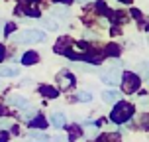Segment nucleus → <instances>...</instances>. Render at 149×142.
<instances>
[{
    "instance_id": "a211bd4d",
    "label": "nucleus",
    "mask_w": 149,
    "mask_h": 142,
    "mask_svg": "<svg viewBox=\"0 0 149 142\" xmlns=\"http://www.w3.org/2000/svg\"><path fill=\"white\" fill-rule=\"evenodd\" d=\"M82 132H81V128L77 126V124H73V126L69 128V140H74V138H79Z\"/></svg>"
},
{
    "instance_id": "dca6fc26",
    "label": "nucleus",
    "mask_w": 149,
    "mask_h": 142,
    "mask_svg": "<svg viewBox=\"0 0 149 142\" xmlns=\"http://www.w3.org/2000/svg\"><path fill=\"white\" fill-rule=\"evenodd\" d=\"M30 126H37V128H45V119H43V117H41V114H39V112H37L36 117H33V119L30 120Z\"/></svg>"
},
{
    "instance_id": "aec40b11",
    "label": "nucleus",
    "mask_w": 149,
    "mask_h": 142,
    "mask_svg": "<svg viewBox=\"0 0 149 142\" xmlns=\"http://www.w3.org/2000/svg\"><path fill=\"white\" fill-rule=\"evenodd\" d=\"M139 73H141L143 79H147V77H149V69H147V65H145V63H139Z\"/></svg>"
},
{
    "instance_id": "f8f14e48",
    "label": "nucleus",
    "mask_w": 149,
    "mask_h": 142,
    "mask_svg": "<svg viewBox=\"0 0 149 142\" xmlns=\"http://www.w3.org/2000/svg\"><path fill=\"white\" fill-rule=\"evenodd\" d=\"M51 14L57 16V18H61V20H67V18H69V10L65 6H53Z\"/></svg>"
},
{
    "instance_id": "412c9836",
    "label": "nucleus",
    "mask_w": 149,
    "mask_h": 142,
    "mask_svg": "<svg viewBox=\"0 0 149 142\" xmlns=\"http://www.w3.org/2000/svg\"><path fill=\"white\" fill-rule=\"evenodd\" d=\"M16 30V26L14 24H6V26H4V36H12V32Z\"/></svg>"
},
{
    "instance_id": "f03ea898",
    "label": "nucleus",
    "mask_w": 149,
    "mask_h": 142,
    "mask_svg": "<svg viewBox=\"0 0 149 142\" xmlns=\"http://www.w3.org/2000/svg\"><path fill=\"white\" fill-rule=\"evenodd\" d=\"M134 114V107L130 103H124V101H118L114 103V109L110 112V120L116 122V124H122V122H127Z\"/></svg>"
},
{
    "instance_id": "7ed1b4c3",
    "label": "nucleus",
    "mask_w": 149,
    "mask_h": 142,
    "mask_svg": "<svg viewBox=\"0 0 149 142\" xmlns=\"http://www.w3.org/2000/svg\"><path fill=\"white\" fill-rule=\"evenodd\" d=\"M100 77H102V81H104L106 85H118V83L122 81V71H120V61H114L110 69H104V71L100 73Z\"/></svg>"
},
{
    "instance_id": "4be33fe9",
    "label": "nucleus",
    "mask_w": 149,
    "mask_h": 142,
    "mask_svg": "<svg viewBox=\"0 0 149 142\" xmlns=\"http://www.w3.org/2000/svg\"><path fill=\"white\" fill-rule=\"evenodd\" d=\"M10 126H12L10 120H0V128H2V130H6V128H10Z\"/></svg>"
},
{
    "instance_id": "4468645a",
    "label": "nucleus",
    "mask_w": 149,
    "mask_h": 142,
    "mask_svg": "<svg viewBox=\"0 0 149 142\" xmlns=\"http://www.w3.org/2000/svg\"><path fill=\"white\" fill-rule=\"evenodd\" d=\"M98 142H122V138L116 132H106V134H102L98 138Z\"/></svg>"
},
{
    "instance_id": "b1692460",
    "label": "nucleus",
    "mask_w": 149,
    "mask_h": 142,
    "mask_svg": "<svg viewBox=\"0 0 149 142\" xmlns=\"http://www.w3.org/2000/svg\"><path fill=\"white\" fill-rule=\"evenodd\" d=\"M4 26H6V22H4V20H2V18H0V36H2V34H4Z\"/></svg>"
},
{
    "instance_id": "1a4fd4ad",
    "label": "nucleus",
    "mask_w": 149,
    "mask_h": 142,
    "mask_svg": "<svg viewBox=\"0 0 149 142\" xmlns=\"http://www.w3.org/2000/svg\"><path fill=\"white\" fill-rule=\"evenodd\" d=\"M20 73V69L14 65H0V77H16Z\"/></svg>"
},
{
    "instance_id": "6e6552de",
    "label": "nucleus",
    "mask_w": 149,
    "mask_h": 142,
    "mask_svg": "<svg viewBox=\"0 0 149 142\" xmlns=\"http://www.w3.org/2000/svg\"><path fill=\"white\" fill-rule=\"evenodd\" d=\"M120 97H122V95H120L118 91H114V89L104 91V93H102V101H104V103H110V105L118 103V101H120Z\"/></svg>"
},
{
    "instance_id": "423d86ee",
    "label": "nucleus",
    "mask_w": 149,
    "mask_h": 142,
    "mask_svg": "<svg viewBox=\"0 0 149 142\" xmlns=\"http://www.w3.org/2000/svg\"><path fill=\"white\" fill-rule=\"evenodd\" d=\"M6 103L10 107H16V109H26V107H30L28 99H26V97H20V95H12V97H8Z\"/></svg>"
},
{
    "instance_id": "5701e85b",
    "label": "nucleus",
    "mask_w": 149,
    "mask_h": 142,
    "mask_svg": "<svg viewBox=\"0 0 149 142\" xmlns=\"http://www.w3.org/2000/svg\"><path fill=\"white\" fill-rule=\"evenodd\" d=\"M53 142H67V138H65V136H55Z\"/></svg>"
},
{
    "instance_id": "ddd939ff",
    "label": "nucleus",
    "mask_w": 149,
    "mask_h": 142,
    "mask_svg": "<svg viewBox=\"0 0 149 142\" xmlns=\"http://www.w3.org/2000/svg\"><path fill=\"white\" fill-rule=\"evenodd\" d=\"M39 93L45 95V97H49V99L57 97V89H55V87H49V85H41V87H39Z\"/></svg>"
},
{
    "instance_id": "20e7f679",
    "label": "nucleus",
    "mask_w": 149,
    "mask_h": 142,
    "mask_svg": "<svg viewBox=\"0 0 149 142\" xmlns=\"http://www.w3.org/2000/svg\"><path fill=\"white\" fill-rule=\"evenodd\" d=\"M122 87H124V91H126V93H135V91L139 89V83H141V77H139V75L137 73H132V71H130V73H124L122 75Z\"/></svg>"
},
{
    "instance_id": "bb28decb",
    "label": "nucleus",
    "mask_w": 149,
    "mask_h": 142,
    "mask_svg": "<svg viewBox=\"0 0 149 142\" xmlns=\"http://www.w3.org/2000/svg\"><path fill=\"white\" fill-rule=\"evenodd\" d=\"M120 2H124V4H130V2H132V0H120Z\"/></svg>"
},
{
    "instance_id": "f257e3e1",
    "label": "nucleus",
    "mask_w": 149,
    "mask_h": 142,
    "mask_svg": "<svg viewBox=\"0 0 149 142\" xmlns=\"http://www.w3.org/2000/svg\"><path fill=\"white\" fill-rule=\"evenodd\" d=\"M45 40V32L37 30V28H30V30H22L12 34V42L14 44H39Z\"/></svg>"
},
{
    "instance_id": "f3484780",
    "label": "nucleus",
    "mask_w": 149,
    "mask_h": 142,
    "mask_svg": "<svg viewBox=\"0 0 149 142\" xmlns=\"http://www.w3.org/2000/svg\"><path fill=\"white\" fill-rule=\"evenodd\" d=\"M77 101H81V103H90V101H92V95H90L88 91H79V93H77Z\"/></svg>"
},
{
    "instance_id": "2f4dec72",
    "label": "nucleus",
    "mask_w": 149,
    "mask_h": 142,
    "mask_svg": "<svg viewBox=\"0 0 149 142\" xmlns=\"http://www.w3.org/2000/svg\"><path fill=\"white\" fill-rule=\"evenodd\" d=\"M147 30H149V26H147Z\"/></svg>"
},
{
    "instance_id": "a878e982",
    "label": "nucleus",
    "mask_w": 149,
    "mask_h": 142,
    "mask_svg": "<svg viewBox=\"0 0 149 142\" xmlns=\"http://www.w3.org/2000/svg\"><path fill=\"white\" fill-rule=\"evenodd\" d=\"M143 124H149V114H145V117H143Z\"/></svg>"
},
{
    "instance_id": "9b49d317",
    "label": "nucleus",
    "mask_w": 149,
    "mask_h": 142,
    "mask_svg": "<svg viewBox=\"0 0 149 142\" xmlns=\"http://www.w3.org/2000/svg\"><path fill=\"white\" fill-rule=\"evenodd\" d=\"M41 26H43L45 30H49V32H57L59 30V24L55 22L53 18H43V20H41Z\"/></svg>"
},
{
    "instance_id": "c85d7f7f",
    "label": "nucleus",
    "mask_w": 149,
    "mask_h": 142,
    "mask_svg": "<svg viewBox=\"0 0 149 142\" xmlns=\"http://www.w3.org/2000/svg\"><path fill=\"white\" fill-rule=\"evenodd\" d=\"M2 112H4V107H2V105H0V114H2Z\"/></svg>"
},
{
    "instance_id": "cd10ccee",
    "label": "nucleus",
    "mask_w": 149,
    "mask_h": 142,
    "mask_svg": "<svg viewBox=\"0 0 149 142\" xmlns=\"http://www.w3.org/2000/svg\"><path fill=\"white\" fill-rule=\"evenodd\" d=\"M59 2H63V4H69V2H71V0H59Z\"/></svg>"
},
{
    "instance_id": "6ab92c4d",
    "label": "nucleus",
    "mask_w": 149,
    "mask_h": 142,
    "mask_svg": "<svg viewBox=\"0 0 149 142\" xmlns=\"http://www.w3.org/2000/svg\"><path fill=\"white\" fill-rule=\"evenodd\" d=\"M36 114H37V109H28V107H26V111H24V119L26 120H31Z\"/></svg>"
},
{
    "instance_id": "39448f33",
    "label": "nucleus",
    "mask_w": 149,
    "mask_h": 142,
    "mask_svg": "<svg viewBox=\"0 0 149 142\" xmlns=\"http://www.w3.org/2000/svg\"><path fill=\"white\" fill-rule=\"evenodd\" d=\"M57 85H59L63 91L69 89V87H73V85H74V77H73V73H69V71H61V73L57 75Z\"/></svg>"
},
{
    "instance_id": "c756f323",
    "label": "nucleus",
    "mask_w": 149,
    "mask_h": 142,
    "mask_svg": "<svg viewBox=\"0 0 149 142\" xmlns=\"http://www.w3.org/2000/svg\"><path fill=\"white\" fill-rule=\"evenodd\" d=\"M79 2H82V4H84V2H90V0H79Z\"/></svg>"
},
{
    "instance_id": "393cba45",
    "label": "nucleus",
    "mask_w": 149,
    "mask_h": 142,
    "mask_svg": "<svg viewBox=\"0 0 149 142\" xmlns=\"http://www.w3.org/2000/svg\"><path fill=\"white\" fill-rule=\"evenodd\" d=\"M8 140V134L6 132H2V134H0V142H6Z\"/></svg>"
},
{
    "instance_id": "9d476101",
    "label": "nucleus",
    "mask_w": 149,
    "mask_h": 142,
    "mask_svg": "<svg viewBox=\"0 0 149 142\" xmlns=\"http://www.w3.org/2000/svg\"><path fill=\"white\" fill-rule=\"evenodd\" d=\"M37 61H39V55H37L36 52H28V53H24V57H22L24 65H33Z\"/></svg>"
},
{
    "instance_id": "0eeeda50",
    "label": "nucleus",
    "mask_w": 149,
    "mask_h": 142,
    "mask_svg": "<svg viewBox=\"0 0 149 142\" xmlns=\"http://www.w3.org/2000/svg\"><path fill=\"white\" fill-rule=\"evenodd\" d=\"M49 120H51L53 128H63L65 124H67V117H65L63 112H53L51 117H49Z\"/></svg>"
},
{
    "instance_id": "7c9ffc66",
    "label": "nucleus",
    "mask_w": 149,
    "mask_h": 142,
    "mask_svg": "<svg viewBox=\"0 0 149 142\" xmlns=\"http://www.w3.org/2000/svg\"><path fill=\"white\" fill-rule=\"evenodd\" d=\"M147 42H149V36H147Z\"/></svg>"
},
{
    "instance_id": "2eb2a0df",
    "label": "nucleus",
    "mask_w": 149,
    "mask_h": 142,
    "mask_svg": "<svg viewBox=\"0 0 149 142\" xmlns=\"http://www.w3.org/2000/svg\"><path fill=\"white\" fill-rule=\"evenodd\" d=\"M30 138L36 142H51V138L47 134H43V132H37V130H31L30 132Z\"/></svg>"
}]
</instances>
